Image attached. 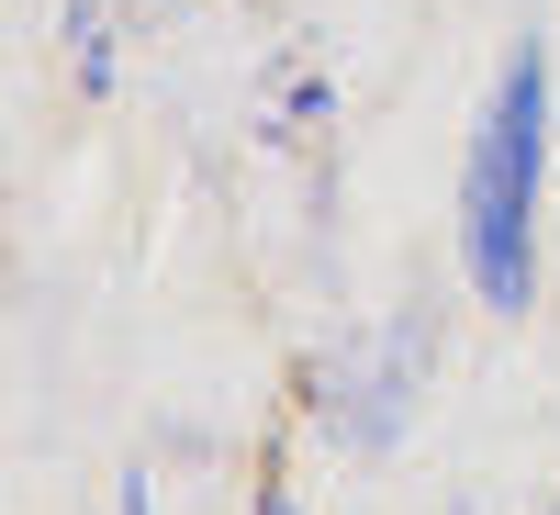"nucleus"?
Segmentation results:
<instances>
[{"mask_svg":"<svg viewBox=\"0 0 560 515\" xmlns=\"http://www.w3.org/2000/svg\"><path fill=\"white\" fill-rule=\"evenodd\" d=\"M538 124H549V57L527 34L471 124V168H459V269L493 314L538 303V157H549Z\"/></svg>","mask_w":560,"mask_h":515,"instance_id":"1","label":"nucleus"},{"mask_svg":"<svg viewBox=\"0 0 560 515\" xmlns=\"http://www.w3.org/2000/svg\"><path fill=\"white\" fill-rule=\"evenodd\" d=\"M415 393H427V325H382V337H348V359H325V426L348 448H393L415 426Z\"/></svg>","mask_w":560,"mask_h":515,"instance_id":"2","label":"nucleus"},{"mask_svg":"<svg viewBox=\"0 0 560 515\" xmlns=\"http://www.w3.org/2000/svg\"><path fill=\"white\" fill-rule=\"evenodd\" d=\"M258 515H303V504H292V493H258Z\"/></svg>","mask_w":560,"mask_h":515,"instance_id":"3","label":"nucleus"},{"mask_svg":"<svg viewBox=\"0 0 560 515\" xmlns=\"http://www.w3.org/2000/svg\"><path fill=\"white\" fill-rule=\"evenodd\" d=\"M549 515H560V504H549Z\"/></svg>","mask_w":560,"mask_h":515,"instance_id":"4","label":"nucleus"}]
</instances>
